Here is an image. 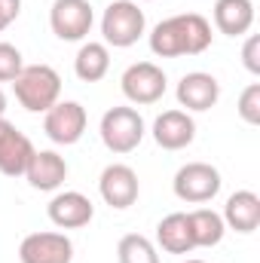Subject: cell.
Masks as SVG:
<instances>
[{
    "label": "cell",
    "instance_id": "obj_19",
    "mask_svg": "<svg viewBox=\"0 0 260 263\" xmlns=\"http://www.w3.org/2000/svg\"><path fill=\"white\" fill-rule=\"evenodd\" d=\"M107 70H110V52H107L104 43H92L89 40V43L80 46V52L73 59V73L83 83H98V80L107 77Z\"/></svg>",
    "mask_w": 260,
    "mask_h": 263
},
{
    "label": "cell",
    "instance_id": "obj_25",
    "mask_svg": "<svg viewBox=\"0 0 260 263\" xmlns=\"http://www.w3.org/2000/svg\"><path fill=\"white\" fill-rule=\"evenodd\" d=\"M22 12V0H0V31L9 28Z\"/></svg>",
    "mask_w": 260,
    "mask_h": 263
},
{
    "label": "cell",
    "instance_id": "obj_23",
    "mask_svg": "<svg viewBox=\"0 0 260 263\" xmlns=\"http://www.w3.org/2000/svg\"><path fill=\"white\" fill-rule=\"evenodd\" d=\"M22 52L12 46V43H0V83H12L18 73H22Z\"/></svg>",
    "mask_w": 260,
    "mask_h": 263
},
{
    "label": "cell",
    "instance_id": "obj_11",
    "mask_svg": "<svg viewBox=\"0 0 260 263\" xmlns=\"http://www.w3.org/2000/svg\"><path fill=\"white\" fill-rule=\"evenodd\" d=\"M31 156H34V144L28 141V135H22L6 117H0V175L6 178L25 175Z\"/></svg>",
    "mask_w": 260,
    "mask_h": 263
},
{
    "label": "cell",
    "instance_id": "obj_14",
    "mask_svg": "<svg viewBox=\"0 0 260 263\" xmlns=\"http://www.w3.org/2000/svg\"><path fill=\"white\" fill-rule=\"evenodd\" d=\"M220 98V83L205 73V70H193V73H184L181 83H178V104L187 107V110H211Z\"/></svg>",
    "mask_w": 260,
    "mask_h": 263
},
{
    "label": "cell",
    "instance_id": "obj_2",
    "mask_svg": "<svg viewBox=\"0 0 260 263\" xmlns=\"http://www.w3.org/2000/svg\"><path fill=\"white\" fill-rule=\"evenodd\" d=\"M15 98L31 114H46L52 104H59L62 95V77L49 65H25L22 73L12 80Z\"/></svg>",
    "mask_w": 260,
    "mask_h": 263
},
{
    "label": "cell",
    "instance_id": "obj_5",
    "mask_svg": "<svg viewBox=\"0 0 260 263\" xmlns=\"http://www.w3.org/2000/svg\"><path fill=\"white\" fill-rule=\"evenodd\" d=\"M220 172L208 162H187L178 168L172 187H175V196L181 202H190V205H202V202H211V199L220 193Z\"/></svg>",
    "mask_w": 260,
    "mask_h": 263
},
{
    "label": "cell",
    "instance_id": "obj_21",
    "mask_svg": "<svg viewBox=\"0 0 260 263\" xmlns=\"http://www.w3.org/2000/svg\"><path fill=\"white\" fill-rule=\"evenodd\" d=\"M117 257H120V263H159L153 242L147 236H138V233H129V236L120 239Z\"/></svg>",
    "mask_w": 260,
    "mask_h": 263
},
{
    "label": "cell",
    "instance_id": "obj_9",
    "mask_svg": "<svg viewBox=\"0 0 260 263\" xmlns=\"http://www.w3.org/2000/svg\"><path fill=\"white\" fill-rule=\"evenodd\" d=\"M22 263H70L73 260V242L65 233H31L18 245Z\"/></svg>",
    "mask_w": 260,
    "mask_h": 263
},
{
    "label": "cell",
    "instance_id": "obj_28",
    "mask_svg": "<svg viewBox=\"0 0 260 263\" xmlns=\"http://www.w3.org/2000/svg\"><path fill=\"white\" fill-rule=\"evenodd\" d=\"M144 3H150V0H144Z\"/></svg>",
    "mask_w": 260,
    "mask_h": 263
},
{
    "label": "cell",
    "instance_id": "obj_8",
    "mask_svg": "<svg viewBox=\"0 0 260 263\" xmlns=\"http://www.w3.org/2000/svg\"><path fill=\"white\" fill-rule=\"evenodd\" d=\"M86 123H89V117H86V107L80 101H59V104H52L46 110L43 132L49 135V141L70 147V144H77L83 138Z\"/></svg>",
    "mask_w": 260,
    "mask_h": 263
},
{
    "label": "cell",
    "instance_id": "obj_20",
    "mask_svg": "<svg viewBox=\"0 0 260 263\" xmlns=\"http://www.w3.org/2000/svg\"><path fill=\"white\" fill-rule=\"evenodd\" d=\"M187 220H190V233H193L196 248H214V245H220V239L227 233V223H224V217L217 211L196 208V211L187 214Z\"/></svg>",
    "mask_w": 260,
    "mask_h": 263
},
{
    "label": "cell",
    "instance_id": "obj_12",
    "mask_svg": "<svg viewBox=\"0 0 260 263\" xmlns=\"http://www.w3.org/2000/svg\"><path fill=\"white\" fill-rule=\"evenodd\" d=\"M46 214H49V220H52L55 227H62V230H80V227L92 223L95 205H92L89 196H83V193H77V190H65V193L52 196V202L46 205Z\"/></svg>",
    "mask_w": 260,
    "mask_h": 263
},
{
    "label": "cell",
    "instance_id": "obj_18",
    "mask_svg": "<svg viewBox=\"0 0 260 263\" xmlns=\"http://www.w3.org/2000/svg\"><path fill=\"white\" fill-rule=\"evenodd\" d=\"M156 242L169 254H190L196 245H193V233H190L187 214L184 211H175V214L162 217L159 227H156Z\"/></svg>",
    "mask_w": 260,
    "mask_h": 263
},
{
    "label": "cell",
    "instance_id": "obj_24",
    "mask_svg": "<svg viewBox=\"0 0 260 263\" xmlns=\"http://www.w3.org/2000/svg\"><path fill=\"white\" fill-rule=\"evenodd\" d=\"M242 62H245V67H248L251 73H260V37L257 34H251V37L245 40V46H242Z\"/></svg>",
    "mask_w": 260,
    "mask_h": 263
},
{
    "label": "cell",
    "instance_id": "obj_27",
    "mask_svg": "<svg viewBox=\"0 0 260 263\" xmlns=\"http://www.w3.org/2000/svg\"><path fill=\"white\" fill-rule=\"evenodd\" d=\"M184 263H205V260H184Z\"/></svg>",
    "mask_w": 260,
    "mask_h": 263
},
{
    "label": "cell",
    "instance_id": "obj_17",
    "mask_svg": "<svg viewBox=\"0 0 260 263\" xmlns=\"http://www.w3.org/2000/svg\"><path fill=\"white\" fill-rule=\"evenodd\" d=\"M214 25L227 37H242L254 25V3L251 0H217L214 3Z\"/></svg>",
    "mask_w": 260,
    "mask_h": 263
},
{
    "label": "cell",
    "instance_id": "obj_1",
    "mask_svg": "<svg viewBox=\"0 0 260 263\" xmlns=\"http://www.w3.org/2000/svg\"><path fill=\"white\" fill-rule=\"evenodd\" d=\"M211 46V22L199 12H184L159 22L150 31V49L159 59L199 55Z\"/></svg>",
    "mask_w": 260,
    "mask_h": 263
},
{
    "label": "cell",
    "instance_id": "obj_7",
    "mask_svg": "<svg viewBox=\"0 0 260 263\" xmlns=\"http://www.w3.org/2000/svg\"><path fill=\"white\" fill-rule=\"evenodd\" d=\"M165 70L156 67L153 62H135L123 70V95L132 104H156L165 95Z\"/></svg>",
    "mask_w": 260,
    "mask_h": 263
},
{
    "label": "cell",
    "instance_id": "obj_13",
    "mask_svg": "<svg viewBox=\"0 0 260 263\" xmlns=\"http://www.w3.org/2000/svg\"><path fill=\"white\" fill-rule=\"evenodd\" d=\"M196 138V123L187 110H165L153 120V141L162 150H184Z\"/></svg>",
    "mask_w": 260,
    "mask_h": 263
},
{
    "label": "cell",
    "instance_id": "obj_16",
    "mask_svg": "<svg viewBox=\"0 0 260 263\" xmlns=\"http://www.w3.org/2000/svg\"><path fill=\"white\" fill-rule=\"evenodd\" d=\"M224 223L236 233H254L260 227V196L254 190H236L224 205Z\"/></svg>",
    "mask_w": 260,
    "mask_h": 263
},
{
    "label": "cell",
    "instance_id": "obj_15",
    "mask_svg": "<svg viewBox=\"0 0 260 263\" xmlns=\"http://www.w3.org/2000/svg\"><path fill=\"white\" fill-rule=\"evenodd\" d=\"M25 178H28V184L34 190H43V193L59 190L67 178L65 156H59L55 150H34V156H31V162L25 168Z\"/></svg>",
    "mask_w": 260,
    "mask_h": 263
},
{
    "label": "cell",
    "instance_id": "obj_3",
    "mask_svg": "<svg viewBox=\"0 0 260 263\" xmlns=\"http://www.w3.org/2000/svg\"><path fill=\"white\" fill-rule=\"evenodd\" d=\"M147 28V18H144V9L135 3V0H114L104 15H101V34H104V46H117V49H126L132 43L141 40Z\"/></svg>",
    "mask_w": 260,
    "mask_h": 263
},
{
    "label": "cell",
    "instance_id": "obj_26",
    "mask_svg": "<svg viewBox=\"0 0 260 263\" xmlns=\"http://www.w3.org/2000/svg\"><path fill=\"white\" fill-rule=\"evenodd\" d=\"M6 114V95H3V89H0V117Z\"/></svg>",
    "mask_w": 260,
    "mask_h": 263
},
{
    "label": "cell",
    "instance_id": "obj_6",
    "mask_svg": "<svg viewBox=\"0 0 260 263\" xmlns=\"http://www.w3.org/2000/svg\"><path fill=\"white\" fill-rule=\"evenodd\" d=\"M49 25H52V34L65 43L83 40L95 25L92 3L89 0H55L49 9Z\"/></svg>",
    "mask_w": 260,
    "mask_h": 263
},
{
    "label": "cell",
    "instance_id": "obj_4",
    "mask_svg": "<svg viewBox=\"0 0 260 263\" xmlns=\"http://www.w3.org/2000/svg\"><path fill=\"white\" fill-rule=\"evenodd\" d=\"M101 141L110 153H132L144 141V117L135 107H110L101 117Z\"/></svg>",
    "mask_w": 260,
    "mask_h": 263
},
{
    "label": "cell",
    "instance_id": "obj_10",
    "mask_svg": "<svg viewBox=\"0 0 260 263\" xmlns=\"http://www.w3.org/2000/svg\"><path fill=\"white\" fill-rule=\"evenodd\" d=\"M138 175H135V168L126 165V162H110L104 172H101V178H98V193L101 199L110 205V208H129L138 202Z\"/></svg>",
    "mask_w": 260,
    "mask_h": 263
},
{
    "label": "cell",
    "instance_id": "obj_22",
    "mask_svg": "<svg viewBox=\"0 0 260 263\" xmlns=\"http://www.w3.org/2000/svg\"><path fill=\"white\" fill-rule=\"evenodd\" d=\"M236 110L248 126H260V83H251V86L242 89Z\"/></svg>",
    "mask_w": 260,
    "mask_h": 263
}]
</instances>
